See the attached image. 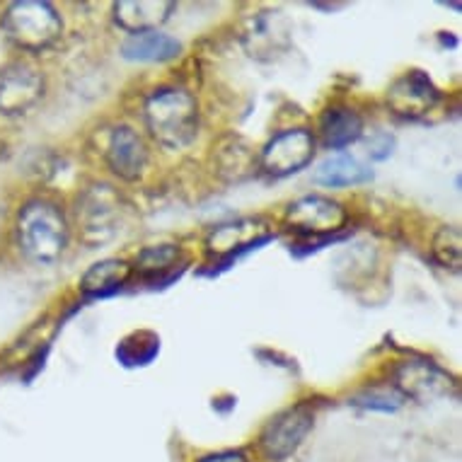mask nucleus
<instances>
[{"mask_svg": "<svg viewBox=\"0 0 462 462\" xmlns=\"http://www.w3.org/2000/svg\"><path fill=\"white\" fill-rule=\"evenodd\" d=\"M312 424H315V411L305 402L279 411L259 436L262 450L272 460H286L288 455H293L300 448L305 436L312 431Z\"/></svg>", "mask_w": 462, "mask_h": 462, "instance_id": "obj_8", "label": "nucleus"}, {"mask_svg": "<svg viewBox=\"0 0 462 462\" xmlns=\"http://www.w3.org/2000/svg\"><path fill=\"white\" fill-rule=\"evenodd\" d=\"M143 122L151 138L165 151H184L199 136V102L184 88L155 90L143 105Z\"/></svg>", "mask_w": 462, "mask_h": 462, "instance_id": "obj_1", "label": "nucleus"}, {"mask_svg": "<svg viewBox=\"0 0 462 462\" xmlns=\"http://www.w3.org/2000/svg\"><path fill=\"white\" fill-rule=\"evenodd\" d=\"M394 390L404 400L433 402L448 397L455 387L453 375L429 358H410L394 368Z\"/></svg>", "mask_w": 462, "mask_h": 462, "instance_id": "obj_9", "label": "nucleus"}, {"mask_svg": "<svg viewBox=\"0 0 462 462\" xmlns=\"http://www.w3.org/2000/svg\"><path fill=\"white\" fill-rule=\"evenodd\" d=\"M318 141L308 129H288L266 141L259 151V170L269 177H288L300 172L315 158Z\"/></svg>", "mask_w": 462, "mask_h": 462, "instance_id": "obj_5", "label": "nucleus"}, {"mask_svg": "<svg viewBox=\"0 0 462 462\" xmlns=\"http://www.w3.org/2000/svg\"><path fill=\"white\" fill-rule=\"evenodd\" d=\"M431 254L440 266H446V269H453V272H457V269L462 266L460 227H455V226L440 227L439 233L433 236Z\"/></svg>", "mask_w": 462, "mask_h": 462, "instance_id": "obj_22", "label": "nucleus"}, {"mask_svg": "<svg viewBox=\"0 0 462 462\" xmlns=\"http://www.w3.org/2000/svg\"><path fill=\"white\" fill-rule=\"evenodd\" d=\"M364 136V119L356 109L337 105L329 106L319 116V138L329 151H344Z\"/></svg>", "mask_w": 462, "mask_h": 462, "instance_id": "obj_16", "label": "nucleus"}, {"mask_svg": "<svg viewBox=\"0 0 462 462\" xmlns=\"http://www.w3.org/2000/svg\"><path fill=\"white\" fill-rule=\"evenodd\" d=\"M124 216H126V204L122 194L114 191L109 184H92L78 197V236L85 245L99 247L119 236Z\"/></svg>", "mask_w": 462, "mask_h": 462, "instance_id": "obj_4", "label": "nucleus"}, {"mask_svg": "<svg viewBox=\"0 0 462 462\" xmlns=\"http://www.w3.org/2000/svg\"><path fill=\"white\" fill-rule=\"evenodd\" d=\"M17 247L32 264H56L69 247L70 227L59 206L49 199H32L20 208L15 223Z\"/></svg>", "mask_w": 462, "mask_h": 462, "instance_id": "obj_2", "label": "nucleus"}, {"mask_svg": "<svg viewBox=\"0 0 462 462\" xmlns=\"http://www.w3.org/2000/svg\"><path fill=\"white\" fill-rule=\"evenodd\" d=\"M213 172L227 184H237L250 180L257 172V155L252 145L243 136H223L218 143H213L211 151Z\"/></svg>", "mask_w": 462, "mask_h": 462, "instance_id": "obj_14", "label": "nucleus"}, {"mask_svg": "<svg viewBox=\"0 0 462 462\" xmlns=\"http://www.w3.org/2000/svg\"><path fill=\"white\" fill-rule=\"evenodd\" d=\"M175 13V3L167 0H119L112 5L114 23L129 34L158 32Z\"/></svg>", "mask_w": 462, "mask_h": 462, "instance_id": "obj_15", "label": "nucleus"}, {"mask_svg": "<svg viewBox=\"0 0 462 462\" xmlns=\"http://www.w3.org/2000/svg\"><path fill=\"white\" fill-rule=\"evenodd\" d=\"M387 106L400 119H421L436 109L440 90L424 70H410L387 88Z\"/></svg>", "mask_w": 462, "mask_h": 462, "instance_id": "obj_11", "label": "nucleus"}, {"mask_svg": "<svg viewBox=\"0 0 462 462\" xmlns=\"http://www.w3.org/2000/svg\"><path fill=\"white\" fill-rule=\"evenodd\" d=\"M105 162L124 182L141 180L148 167V148L131 126H114L105 145Z\"/></svg>", "mask_w": 462, "mask_h": 462, "instance_id": "obj_13", "label": "nucleus"}, {"mask_svg": "<svg viewBox=\"0 0 462 462\" xmlns=\"http://www.w3.org/2000/svg\"><path fill=\"white\" fill-rule=\"evenodd\" d=\"M373 170L365 167L364 162L349 152H337V155H329L315 167V182L322 184V187H332V189H339V187H356V184L371 182Z\"/></svg>", "mask_w": 462, "mask_h": 462, "instance_id": "obj_19", "label": "nucleus"}, {"mask_svg": "<svg viewBox=\"0 0 462 462\" xmlns=\"http://www.w3.org/2000/svg\"><path fill=\"white\" fill-rule=\"evenodd\" d=\"M199 462H250L247 460V455L237 453V450H223V453L216 455H206Z\"/></svg>", "mask_w": 462, "mask_h": 462, "instance_id": "obj_25", "label": "nucleus"}, {"mask_svg": "<svg viewBox=\"0 0 462 462\" xmlns=\"http://www.w3.org/2000/svg\"><path fill=\"white\" fill-rule=\"evenodd\" d=\"M393 148L394 138L390 134H375L368 143V155H371V160L380 162V160H387L393 155Z\"/></svg>", "mask_w": 462, "mask_h": 462, "instance_id": "obj_24", "label": "nucleus"}, {"mask_svg": "<svg viewBox=\"0 0 462 462\" xmlns=\"http://www.w3.org/2000/svg\"><path fill=\"white\" fill-rule=\"evenodd\" d=\"M134 276V266L124 259H102L88 269L80 276V293L88 300L114 296L116 291H122Z\"/></svg>", "mask_w": 462, "mask_h": 462, "instance_id": "obj_17", "label": "nucleus"}, {"mask_svg": "<svg viewBox=\"0 0 462 462\" xmlns=\"http://www.w3.org/2000/svg\"><path fill=\"white\" fill-rule=\"evenodd\" d=\"M182 53V44L165 32L129 34L122 44V56L131 63H167Z\"/></svg>", "mask_w": 462, "mask_h": 462, "instance_id": "obj_18", "label": "nucleus"}, {"mask_svg": "<svg viewBox=\"0 0 462 462\" xmlns=\"http://www.w3.org/2000/svg\"><path fill=\"white\" fill-rule=\"evenodd\" d=\"M160 351V337L158 334L141 329V332H131L124 337L116 346V358L122 361L126 368H136V365H148L152 358L158 356Z\"/></svg>", "mask_w": 462, "mask_h": 462, "instance_id": "obj_21", "label": "nucleus"}, {"mask_svg": "<svg viewBox=\"0 0 462 462\" xmlns=\"http://www.w3.org/2000/svg\"><path fill=\"white\" fill-rule=\"evenodd\" d=\"M5 37L23 51H44L63 34L59 10L46 0H17L3 15Z\"/></svg>", "mask_w": 462, "mask_h": 462, "instance_id": "obj_3", "label": "nucleus"}, {"mask_svg": "<svg viewBox=\"0 0 462 462\" xmlns=\"http://www.w3.org/2000/svg\"><path fill=\"white\" fill-rule=\"evenodd\" d=\"M354 404L373 411H397L404 404V397L394 387H371V390L356 394Z\"/></svg>", "mask_w": 462, "mask_h": 462, "instance_id": "obj_23", "label": "nucleus"}, {"mask_svg": "<svg viewBox=\"0 0 462 462\" xmlns=\"http://www.w3.org/2000/svg\"><path fill=\"white\" fill-rule=\"evenodd\" d=\"M283 220L291 230L303 237H327L339 233L349 220L346 208L322 194H308L288 204Z\"/></svg>", "mask_w": 462, "mask_h": 462, "instance_id": "obj_6", "label": "nucleus"}, {"mask_svg": "<svg viewBox=\"0 0 462 462\" xmlns=\"http://www.w3.org/2000/svg\"><path fill=\"white\" fill-rule=\"evenodd\" d=\"M187 264V259L182 257V250L177 245H155L148 247L138 254L136 272L141 273V279L151 281V283H165V281L175 279L177 266Z\"/></svg>", "mask_w": 462, "mask_h": 462, "instance_id": "obj_20", "label": "nucleus"}, {"mask_svg": "<svg viewBox=\"0 0 462 462\" xmlns=\"http://www.w3.org/2000/svg\"><path fill=\"white\" fill-rule=\"evenodd\" d=\"M243 46L257 61H273L291 49L293 27L279 10H262L243 27Z\"/></svg>", "mask_w": 462, "mask_h": 462, "instance_id": "obj_7", "label": "nucleus"}, {"mask_svg": "<svg viewBox=\"0 0 462 462\" xmlns=\"http://www.w3.org/2000/svg\"><path fill=\"white\" fill-rule=\"evenodd\" d=\"M44 97V76L30 63H10L0 70V114L20 116Z\"/></svg>", "mask_w": 462, "mask_h": 462, "instance_id": "obj_12", "label": "nucleus"}, {"mask_svg": "<svg viewBox=\"0 0 462 462\" xmlns=\"http://www.w3.org/2000/svg\"><path fill=\"white\" fill-rule=\"evenodd\" d=\"M269 226L262 218H237L211 227L206 236V252L216 262H230L237 254L257 250L269 240Z\"/></svg>", "mask_w": 462, "mask_h": 462, "instance_id": "obj_10", "label": "nucleus"}]
</instances>
